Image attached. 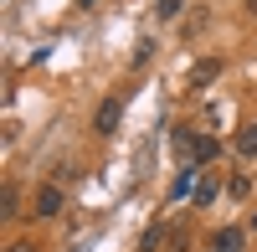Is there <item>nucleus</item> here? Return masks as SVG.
I'll return each instance as SVG.
<instances>
[{
  "mask_svg": "<svg viewBox=\"0 0 257 252\" xmlns=\"http://www.w3.org/2000/svg\"><path fill=\"white\" fill-rule=\"evenodd\" d=\"M175 144H180V155H185V160H216V150H221L211 134H185V129L175 134Z\"/></svg>",
  "mask_w": 257,
  "mask_h": 252,
  "instance_id": "f257e3e1",
  "label": "nucleus"
},
{
  "mask_svg": "<svg viewBox=\"0 0 257 252\" xmlns=\"http://www.w3.org/2000/svg\"><path fill=\"white\" fill-rule=\"evenodd\" d=\"M118 113H123V103H118V98H103L98 113H93V129H98V134H113V129H118Z\"/></svg>",
  "mask_w": 257,
  "mask_h": 252,
  "instance_id": "f03ea898",
  "label": "nucleus"
},
{
  "mask_svg": "<svg viewBox=\"0 0 257 252\" xmlns=\"http://www.w3.org/2000/svg\"><path fill=\"white\" fill-rule=\"evenodd\" d=\"M62 211V185H41L36 191V216H57Z\"/></svg>",
  "mask_w": 257,
  "mask_h": 252,
  "instance_id": "7ed1b4c3",
  "label": "nucleus"
},
{
  "mask_svg": "<svg viewBox=\"0 0 257 252\" xmlns=\"http://www.w3.org/2000/svg\"><path fill=\"white\" fill-rule=\"evenodd\" d=\"M221 77V62L211 57V62H196V72H190V88H206V82H216Z\"/></svg>",
  "mask_w": 257,
  "mask_h": 252,
  "instance_id": "20e7f679",
  "label": "nucleus"
},
{
  "mask_svg": "<svg viewBox=\"0 0 257 252\" xmlns=\"http://www.w3.org/2000/svg\"><path fill=\"white\" fill-rule=\"evenodd\" d=\"M211 247H216V252H237V247H242V226H221Z\"/></svg>",
  "mask_w": 257,
  "mask_h": 252,
  "instance_id": "39448f33",
  "label": "nucleus"
},
{
  "mask_svg": "<svg viewBox=\"0 0 257 252\" xmlns=\"http://www.w3.org/2000/svg\"><path fill=\"white\" fill-rule=\"evenodd\" d=\"M237 155H247V160L257 155V123H247V129L237 134Z\"/></svg>",
  "mask_w": 257,
  "mask_h": 252,
  "instance_id": "423d86ee",
  "label": "nucleus"
},
{
  "mask_svg": "<svg viewBox=\"0 0 257 252\" xmlns=\"http://www.w3.org/2000/svg\"><path fill=\"white\" fill-rule=\"evenodd\" d=\"M180 6H185V0H155V11H160V21H175V16H180Z\"/></svg>",
  "mask_w": 257,
  "mask_h": 252,
  "instance_id": "0eeeda50",
  "label": "nucleus"
},
{
  "mask_svg": "<svg viewBox=\"0 0 257 252\" xmlns=\"http://www.w3.org/2000/svg\"><path fill=\"white\" fill-rule=\"evenodd\" d=\"M206 201H216V180H201L196 185V206H206Z\"/></svg>",
  "mask_w": 257,
  "mask_h": 252,
  "instance_id": "6e6552de",
  "label": "nucleus"
},
{
  "mask_svg": "<svg viewBox=\"0 0 257 252\" xmlns=\"http://www.w3.org/2000/svg\"><path fill=\"white\" fill-rule=\"evenodd\" d=\"M6 252H31V247H26V242H11V247H6Z\"/></svg>",
  "mask_w": 257,
  "mask_h": 252,
  "instance_id": "1a4fd4ad",
  "label": "nucleus"
},
{
  "mask_svg": "<svg viewBox=\"0 0 257 252\" xmlns=\"http://www.w3.org/2000/svg\"><path fill=\"white\" fill-rule=\"evenodd\" d=\"M247 11H252V16H257V0H247Z\"/></svg>",
  "mask_w": 257,
  "mask_h": 252,
  "instance_id": "9d476101",
  "label": "nucleus"
},
{
  "mask_svg": "<svg viewBox=\"0 0 257 252\" xmlns=\"http://www.w3.org/2000/svg\"><path fill=\"white\" fill-rule=\"evenodd\" d=\"M252 232H257V216H252Z\"/></svg>",
  "mask_w": 257,
  "mask_h": 252,
  "instance_id": "9b49d317",
  "label": "nucleus"
},
{
  "mask_svg": "<svg viewBox=\"0 0 257 252\" xmlns=\"http://www.w3.org/2000/svg\"><path fill=\"white\" fill-rule=\"evenodd\" d=\"M211 252H216V247H211Z\"/></svg>",
  "mask_w": 257,
  "mask_h": 252,
  "instance_id": "f8f14e48",
  "label": "nucleus"
}]
</instances>
